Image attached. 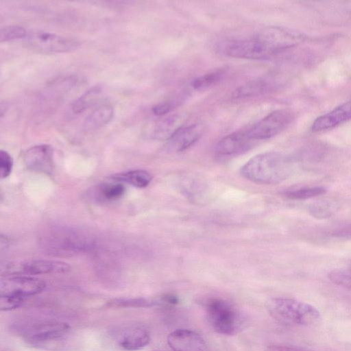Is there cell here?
I'll return each instance as SVG.
<instances>
[{"mask_svg":"<svg viewBox=\"0 0 351 351\" xmlns=\"http://www.w3.org/2000/svg\"><path fill=\"white\" fill-rule=\"evenodd\" d=\"M293 171L292 160L277 152H265L250 158L241 169V176L258 184H278Z\"/></svg>","mask_w":351,"mask_h":351,"instance_id":"6da1fadb","label":"cell"},{"mask_svg":"<svg viewBox=\"0 0 351 351\" xmlns=\"http://www.w3.org/2000/svg\"><path fill=\"white\" fill-rule=\"evenodd\" d=\"M265 306L275 320L287 326H311L320 318L319 312L313 306L295 299L273 298Z\"/></svg>","mask_w":351,"mask_h":351,"instance_id":"7a4b0ae2","label":"cell"},{"mask_svg":"<svg viewBox=\"0 0 351 351\" xmlns=\"http://www.w3.org/2000/svg\"><path fill=\"white\" fill-rule=\"evenodd\" d=\"M204 308L209 324L219 334L234 335L245 327L246 318L244 314L226 300L209 298L205 301Z\"/></svg>","mask_w":351,"mask_h":351,"instance_id":"3957f363","label":"cell"},{"mask_svg":"<svg viewBox=\"0 0 351 351\" xmlns=\"http://www.w3.org/2000/svg\"><path fill=\"white\" fill-rule=\"evenodd\" d=\"M27 47L43 53L70 52L78 48L80 43L74 38L43 31L28 33L25 38Z\"/></svg>","mask_w":351,"mask_h":351,"instance_id":"277c9868","label":"cell"},{"mask_svg":"<svg viewBox=\"0 0 351 351\" xmlns=\"http://www.w3.org/2000/svg\"><path fill=\"white\" fill-rule=\"evenodd\" d=\"M293 118V113L289 110H276L245 130L248 136L254 142L269 139L284 130Z\"/></svg>","mask_w":351,"mask_h":351,"instance_id":"5b68a950","label":"cell"},{"mask_svg":"<svg viewBox=\"0 0 351 351\" xmlns=\"http://www.w3.org/2000/svg\"><path fill=\"white\" fill-rule=\"evenodd\" d=\"M70 269V265L66 263L47 260L29 259L6 263L1 267L4 275L34 276L50 273H64Z\"/></svg>","mask_w":351,"mask_h":351,"instance_id":"8992f818","label":"cell"},{"mask_svg":"<svg viewBox=\"0 0 351 351\" xmlns=\"http://www.w3.org/2000/svg\"><path fill=\"white\" fill-rule=\"evenodd\" d=\"M43 239L47 250L58 254H72L86 250L90 245L84 234L66 230L53 232Z\"/></svg>","mask_w":351,"mask_h":351,"instance_id":"52a82bcc","label":"cell"},{"mask_svg":"<svg viewBox=\"0 0 351 351\" xmlns=\"http://www.w3.org/2000/svg\"><path fill=\"white\" fill-rule=\"evenodd\" d=\"M223 53L231 58L252 60H264L276 54L268 45L255 37L231 40L225 45Z\"/></svg>","mask_w":351,"mask_h":351,"instance_id":"ba28073f","label":"cell"},{"mask_svg":"<svg viewBox=\"0 0 351 351\" xmlns=\"http://www.w3.org/2000/svg\"><path fill=\"white\" fill-rule=\"evenodd\" d=\"M45 282L37 278L22 275H4L0 280V295L25 298L41 293Z\"/></svg>","mask_w":351,"mask_h":351,"instance_id":"9c48e42d","label":"cell"},{"mask_svg":"<svg viewBox=\"0 0 351 351\" xmlns=\"http://www.w3.org/2000/svg\"><path fill=\"white\" fill-rule=\"evenodd\" d=\"M69 330L70 326L66 322L45 321L23 329V337L31 344L40 345L62 338Z\"/></svg>","mask_w":351,"mask_h":351,"instance_id":"30bf717a","label":"cell"},{"mask_svg":"<svg viewBox=\"0 0 351 351\" xmlns=\"http://www.w3.org/2000/svg\"><path fill=\"white\" fill-rule=\"evenodd\" d=\"M254 37L263 41L276 53L293 47L303 39L300 34L291 29L274 26L262 28Z\"/></svg>","mask_w":351,"mask_h":351,"instance_id":"8fae6325","label":"cell"},{"mask_svg":"<svg viewBox=\"0 0 351 351\" xmlns=\"http://www.w3.org/2000/svg\"><path fill=\"white\" fill-rule=\"evenodd\" d=\"M53 147L47 144L34 145L24 154V162L27 169L38 173L49 174L54 163Z\"/></svg>","mask_w":351,"mask_h":351,"instance_id":"7c38bea8","label":"cell"},{"mask_svg":"<svg viewBox=\"0 0 351 351\" xmlns=\"http://www.w3.org/2000/svg\"><path fill=\"white\" fill-rule=\"evenodd\" d=\"M255 143L247 135L246 130L232 132L220 139L215 147L219 156H232L244 153L252 148Z\"/></svg>","mask_w":351,"mask_h":351,"instance_id":"4fadbf2b","label":"cell"},{"mask_svg":"<svg viewBox=\"0 0 351 351\" xmlns=\"http://www.w3.org/2000/svg\"><path fill=\"white\" fill-rule=\"evenodd\" d=\"M204 131L205 125L202 123L182 126L167 140L165 148L171 153L183 152L196 143Z\"/></svg>","mask_w":351,"mask_h":351,"instance_id":"5bb4252c","label":"cell"},{"mask_svg":"<svg viewBox=\"0 0 351 351\" xmlns=\"http://www.w3.org/2000/svg\"><path fill=\"white\" fill-rule=\"evenodd\" d=\"M167 343L173 351H204L205 342L196 332L177 329L167 337Z\"/></svg>","mask_w":351,"mask_h":351,"instance_id":"9a60e30c","label":"cell"},{"mask_svg":"<svg viewBox=\"0 0 351 351\" xmlns=\"http://www.w3.org/2000/svg\"><path fill=\"white\" fill-rule=\"evenodd\" d=\"M119 346L127 351H135L147 346L150 341L149 332L141 325H132L121 329L117 335Z\"/></svg>","mask_w":351,"mask_h":351,"instance_id":"2e32d148","label":"cell"},{"mask_svg":"<svg viewBox=\"0 0 351 351\" xmlns=\"http://www.w3.org/2000/svg\"><path fill=\"white\" fill-rule=\"evenodd\" d=\"M350 120L351 100L317 117L311 125V130L314 132L326 131Z\"/></svg>","mask_w":351,"mask_h":351,"instance_id":"e0dca14e","label":"cell"},{"mask_svg":"<svg viewBox=\"0 0 351 351\" xmlns=\"http://www.w3.org/2000/svg\"><path fill=\"white\" fill-rule=\"evenodd\" d=\"M274 83L269 77L252 80L238 87L232 93V98L244 99L265 94L273 88Z\"/></svg>","mask_w":351,"mask_h":351,"instance_id":"ac0fdd59","label":"cell"},{"mask_svg":"<svg viewBox=\"0 0 351 351\" xmlns=\"http://www.w3.org/2000/svg\"><path fill=\"white\" fill-rule=\"evenodd\" d=\"M181 127L180 118L173 115L153 123L148 128V134L154 139L168 140Z\"/></svg>","mask_w":351,"mask_h":351,"instance_id":"d6986e66","label":"cell"},{"mask_svg":"<svg viewBox=\"0 0 351 351\" xmlns=\"http://www.w3.org/2000/svg\"><path fill=\"white\" fill-rule=\"evenodd\" d=\"M114 109L109 104L101 105L95 108L84 119L82 129L85 132L97 130L107 125L112 119Z\"/></svg>","mask_w":351,"mask_h":351,"instance_id":"ffe728a7","label":"cell"},{"mask_svg":"<svg viewBox=\"0 0 351 351\" xmlns=\"http://www.w3.org/2000/svg\"><path fill=\"white\" fill-rule=\"evenodd\" d=\"M112 180L118 182H125L136 188H145L152 181L151 174L145 170L134 169L112 176Z\"/></svg>","mask_w":351,"mask_h":351,"instance_id":"44dd1931","label":"cell"},{"mask_svg":"<svg viewBox=\"0 0 351 351\" xmlns=\"http://www.w3.org/2000/svg\"><path fill=\"white\" fill-rule=\"evenodd\" d=\"M101 92L100 86L90 88L74 101L71 106L72 112L76 114L84 112L99 100Z\"/></svg>","mask_w":351,"mask_h":351,"instance_id":"7402d4cb","label":"cell"},{"mask_svg":"<svg viewBox=\"0 0 351 351\" xmlns=\"http://www.w3.org/2000/svg\"><path fill=\"white\" fill-rule=\"evenodd\" d=\"M326 193V189L322 186H302L290 189L284 192L289 199L303 200L313 198Z\"/></svg>","mask_w":351,"mask_h":351,"instance_id":"603a6c76","label":"cell"},{"mask_svg":"<svg viewBox=\"0 0 351 351\" xmlns=\"http://www.w3.org/2000/svg\"><path fill=\"white\" fill-rule=\"evenodd\" d=\"M224 73L223 69H217L207 73L194 79L191 82V86L195 89L208 88L219 82L223 76Z\"/></svg>","mask_w":351,"mask_h":351,"instance_id":"cb8c5ba5","label":"cell"},{"mask_svg":"<svg viewBox=\"0 0 351 351\" xmlns=\"http://www.w3.org/2000/svg\"><path fill=\"white\" fill-rule=\"evenodd\" d=\"M27 30L19 25H9L2 27L0 30V41L8 42L25 38Z\"/></svg>","mask_w":351,"mask_h":351,"instance_id":"d4e9b609","label":"cell"},{"mask_svg":"<svg viewBox=\"0 0 351 351\" xmlns=\"http://www.w3.org/2000/svg\"><path fill=\"white\" fill-rule=\"evenodd\" d=\"M125 193V187L121 182L107 184L102 186L101 194L106 200L113 201L121 198Z\"/></svg>","mask_w":351,"mask_h":351,"instance_id":"484cf974","label":"cell"},{"mask_svg":"<svg viewBox=\"0 0 351 351\" xmlns=\"http://www.w3.org/2000/svg\"><path fill=\"white\" fill-rule=\"evenodd\" d=\"M12 157L8 152L1 149L0 151L1 178L2 179L8 178L12 172Z\"/></svg>","mask_w":351,"mask_h":351,"instance_id":"4316f807","label":"cell"},{"mask_svg":"<svg viewBox=\"0 0 351 351\" xmlns=\"http://www.w3.org/2000/svg\"><path fill=\"white\" fill-rule=\"evenodd\" d=\"M24 299L16 296L0 295V309L1 311L13 310L20 306Z\"/></svg>","mask_w":351,"mask_h":351,"instance_id":"83f0119b","label":"cell"},{"mask_svg":"<svg viewBox=\"0 0 351 351\" xmlns=\"http://www.w3.org/2000/svg\"><path fill=\"white\" fill-rule=\"evenodd\" d=\"M334 282L351 288V268L345 271H334L329 274Z\"/></svg>","mask_w":351,"mask_h":351,"instance_id":"f1b7e54d","label":"cell"},{"mask_svg":"<svg viewBox=\"0 0 351 351\" xmlns=\"http://www.w3.org/2000/svg\"><path fill=\"white\" fill-rule=\"evenodd\" d=\"M176 106L177 103L174 101H165L154 105L152 108V111L155 115H165Z\"/></svg>","mask_w":351,"mask_h":351,"instance_id":"f546056e","label":"cell"},{"mask_svg":"<svg viewBox=\"0 0 351 351\" xmlns=\"http://www.w3.org/2000/svg\"><path fill=\"white\" fill-rule=\"evenodd\" d=\"M310 210L313 215L322 217L330 215V213L331 212L328 204L324 202L313 205Z\"/></svg>","mask_w":351,"mask_h":351,"instance_id":"4dcf8cb0","label":"cell"},{"mask_svg":"<svg viewBox=\"0 0 351 351\" xmlns=\"http://www.w3.org/2000/svg\"><path fill=\"white\" fill-rule=\"evenodd\" d=\"M265 351H313L308 349L282 345H271L267 348Z\"/></svg>","mask_w":351,"mask_h":351,"instance_id":"1f68e13d","label":"cell"}]
</instances>
